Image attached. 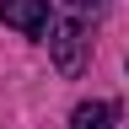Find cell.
I'll list each match as a JSON object with an SVG mask.
<instances>
[{"label": "cell", "mask_w": 129, "mask_h": 129, "mask_svg": "<svg viewBox=\"0 0 129 129\" xmlns=\"http://www.w3.org/2000/svg\"><path fill=\"white\" fill-rule=\"evenodd\" d=\"M86 27L75 22V16H64V22H54L48 27V54H54V64H59V75H81L86 70Z\"/></svg>", "instance_id": "obj_1"}, {"label": "cell", "mask_w": 129, "mask_h": 129, "mask_svg": "<svg viewBox=\"0 0 129 129\" xmlns=\"http://www.w3.org/2000/svg\"><path fill=\"white\" fill-rule=\"evenodd\" d=\"M0 22L27 32V38H38V32L54 27V11H48V0H0Z\"/></svg>", "instance_id": "obj_2"}, {"label": "cell", "mask_w": 129, "mask_h": 129, "mask_svg": "<svg viewBox=\"0 0 129 129\" xmlns=\"http://www.w3.org/2000/svg\"><path fill=\"white\" fill-rule=\"evenodd\" d=\"M64 6H70L75 16H86V11H102V0H64Z\"/></svg>", "instance_id": "obj_4"}, {"label": "cell", "mask_w": 129, "mask_h": 129, "mask_svg": "<svg viewBox=\"0 0 129 129\" xmlns=\"http://www.w3.org/2000/svg\"><path fill=\"white\" fill-rule=\"evenodd\" d=\"M118 124V108L108 102V97H97V102H81L70 113V129H113Z\"/></svg>", "instance_id": "obj_3"}]
</instances>
